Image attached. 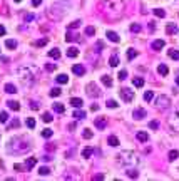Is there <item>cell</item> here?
Here are the masks:
<instances>
[{"instance_id":"5b68a950","label":"cell","mask_w":179,"mask_h":181,"mask_svg":"<svg viewBox=\"0 0 179 181\" xmlns=\"http://www.w3.org/2000/svg\"><path fill=\"white\" fill-rule=\"evenodd\" d=\"M169 127L172 131H176V133H179V108L174 111L172 114H171V117H169Z\"/></svg>"},{"instance_id":"4316f807","label":"cell","mask_w":179,"mask_h":181,"mask_svg":"<svg viewBox=\"0 0 179 181\" xmlns=\"http://www.w3.org/2000/svg\"><path fill=\"white\" fill-rule=\"evenodd\" d=\"M79 55V49L77 47H69L67 49V57H77Z\"/></svg>"},{"instance_id":"8d00e7d4","label":"cell","mask_w":179,"mask_h":181,"mask_svg":"<svg viewBox=\"0 0 179 181\" xmlns=\"http://www.w3.org/2000/svg\"><path fill=\"white\" fill-rule=\"evenodd\" d=\"M134 57H137V51H136V49H129V51H127V59L132 60Z\"/></svg>"},{"instance_id":"9c48e42d","label":"cell","mask_w":179,"mask_h":181,"mask_svg":"<svg viewBox=\"0 0 179 181\" xmlns=\"http://www.w3.org/2000/svg\"><path fill=\"white\" fill-rule=\"evenodd\" d=\"M94 124H95L97 129H106V127H107V119L106 117H97L94 121Z\"/></svg>"},{"instance_id":"1f68e13d","label":"cell","mask_w":179,"mask_h":181,"mask_svg":"<svg viewBox=\"0 0 179 181\" xmlns=\"http://www.w3.org/2000/svg\"><path fill=\"white\" fill-rule=\"evenodd\" d=\"M5 92L7 94H15L17 92V87L14 84H5Z\"/></svg>"},{"instance_id":"83f0119b","label":"cell","mask_w":179,"mask_h":181,"mask_svg":"<svg viewBox=\"0 0 179 181\" xmlns=\"http://www.w3.org/2000/svg\"><path fill=\"white\" fill-rule=\"evenodd\" d=\"M7 106H9L12 111H19L20 109V104H19L17 101H7Z\"/></svg>"},{"instance_id":"d590c367","label":"cell","mask_w":179,"mask_h":181,"mask_svg":"<svg viewBox=\"0 0 179 181\" xmlns=\"http://www.w3.org/2000/svg\"><path fill=\"white\" fill-rule=\"evenodd\" d=\"M152 97H154V92H152V90H146V92H144V101H146V102L152 101Z\"/></svg>"},{"instance_id":"ee69618b","label":"cell","mask_w":179,"mask_h":181,"mask_svg":"<svg viewBox=\"0 0 179 181\" xmlns=\"http://www.w3.org/2000/svg\"><path fill=\"white\" fill-rule=\"evenodd\" d=\"M82 138H84V139H90V138H92V131H90V129H84Z\"/></svg>"},{"instance_id":"ab89813d","label":"cell","mask_w":179,"mask_h":181,"mask_svg":"<svg viewBox=\"0 0 179 181\" xmlns=\"http://www.w3.org/2000/svg\"><path fill=\"white\" fill-rule=\"evenodd\" d=\"M95 34V29L92 25H89V27H85V35H89V37H92Z\"/></svg>"},{"instance_id":"f6af8a7d","label":"cell","mask_w":179,"mask_h":181,"mask_svg":"<svg viewBox=\"0 0 179 181\" xmlns=\"http://www.w3.org/2000/svg\"><path fill=\"white\" fill-rule=\"evenodd\" d=\"M117 77H119V81H126L127 79V71H120L117 74Z\"/></svg>"},{"instance_id":"484cf974","label":"cell","mask_w":179,"mask_h":181,"mask_svg":"<svg viewBox=\"0 0 179 181\" xmlns=\"http://www.w3.org/2000/svg\"><path fill=\"white\" fill-rule=\"evenodd\" d=\"M72 117H74V119H84V117H85V113H84V111H81V108H79L77 111H74Z\"/></svg>"},{"instance_id":"e575fe53","label":"cell","mask_w":179,"mask_h":181,"mask_svg":"<svg viewBox=\"0 0 179 181\" xmlns=\"http://www.w3.org/2000/svg\"><path fill=\"white\" fill-rule=\"evenodd\" d=\"M132 82H134L136 87H142V86H144V79H142V77H134V81H132Z\"/></svg>"},{"instance_id":"7dc6e473","label":"cell","mask_w":179,"mask_h":181,"mask_svg":"<svg viewBox=\"0 0 179 181\" xmlns=\"http://www.w3.org/2000/svg\"><path fill=\"white\" fill-rule=\"evenodd\" d=\"M52 134H54L52 129H44V131H42V136H44V138H52Z\"/></svg>"},{"instance_id":"680465c9","label":"cell","mask_w":179,"mask_h":181,"mask_svg":"<svg viewBox=\"0 0 179 181\" xmlns=\"http://www.w3.org/2000/svg\"><path fill=\"white\" fill-rule=\"evenodd\" d=\"M40 3H42V0H32V5L34 7H39Z\"/></svg>"},{"instance_id":"2e32d148","label":"cell","mask_w":179,"mask_h":181,"mask_svg":"<svg viewBox=\"0 0 179 181\" xmlns=\"http://www.w3.org/2000/svg\"><path fill=\"white\" fill-rule=\"evenodd\" d=\"M70 104H72V108L79 109V108H82V104H84V102H82L81 97H72V99H70Z\"/></svg>"},{"instance_id":"94428289","label":"cell","mask_w":179,"mask_h":181,"mask_svg":"<svg viewBox=\"0 0 179 181\" xmlns=\"http://www.w3.org/2000/svg\"><path fill=\"white\" fill-rule=\"evenodd\" d=\"M90 109H92V111H97L99 106H97V104H92V106H90Z\"/></svg>"},{"instance_id":"e0dca14e","label":"cell","mask_w":179,"mask_h":181,"mask_svg":"<svg viewBox=\"0 0 179 181\" xmlns=\"http://www.w3.org/2000/svg\"><path fill=\"white\" fill-rule=\"evenodd\" d=\"M157 74H159V76H168V74H169L168 65H166V64H159V67H157Z\"/></svg>"},{"instance_id":"60d3db41","label":"cell","mask_w":179,"mask_h":181,"mask_svg":"<svg viewBox=\"0 0 179 181\" xmlns=\"http://www.w3.org/2000/svg\"><path fill=\"white\" fill-rule=\"evenodd\" d=\"M35 124H37V122H35V119H34V117H28V119H27V127H30V129H34V127H35Z\"/></svg>"},{"instance_id":"9f6ffc18","label":"cell","mask_w":179,"mask_h":181,"mask_svg":"<svg viewBox=\"0 0 179 181\" xmlns=\"http://www.w3.org/2000/svg\"><path fill=\"white\" fill-rule=\"evenodd\" d=\"M32 20H34V14H28L25 17V22H32Z\"/></svg>"},{"instance_id":"8992f818","label":"cell","mask_w":179,"mask_h":181,"mask_svg":"<svg viewBox=\"0 0 179 181\" xmlns=\"http://www.w3.org/2000/svg\"><path fill=\"white\" fill-rule=\"evenodd\" d=\"M85 92L89 97H99L101 96V89H99V86L95 84V82H89V84H87Z\"/></svg>"},{"instance_id":"603a6c76","label":"cell","mask_w":179,"mask_h":181,"mask_svg":"<svg viewBox=\"0 0 179 181\" xmlns=\"http://www.w3.org/2000/svg\"><path fill=\"white\" fill-rule=\"evenodd\" d=\"M92 153H94V149L90 146H87V148H84V149H82V158H90V156H92Z\"/></svg>"},{"instance_id":"681fc988","label":"cell","mask_w":179,"mask_h":181,"mask_svg":"<svg viewBox=\"0 0 179 181\" xmlns=\"http://www.w3.org/2000/svg\"><path fill=\"white\" fill-rule=\"evenodd\" d=\"M106 104H107V108H111V109H114V108H117V102H116L114 99H109V101H107V102H106Z\"/></svg>"},{"instance_id":"e7e4bbea","label":"cell","mask_w":179,"mask_h":181,"mask_svg":"<svg viewBox=\"0 0 179 181\" xmlns=\"http://www.w3.org/2000/svg\"><path fill=\"white\" fill-rule=\"evenodd\" d=\"M14 2H20V0H14Z\"/></svg>"},{"instance_id":"52a82bcc","label":"cell","mask_w":179,"mask_h":181,"mask_svg":"<svg viewBox=\"0 0 179 181\" xmlns=\"http://www.w3.org/2000/svg\"><path fill=\"white\" fill-rule=\"evenodd\" d=\"M119 94H120V97H122V101H126V102H131L134 99V90H131L129 87H122L119 90Z\"/></svg>"},{"instance_id":"6f0895ef","label":"cell","mask_w":179,"mask_h":181,"mask_svg":"<svg viewBox=\"0 0 179 181\" xmlns=\"http://www.w3.org/2000/svg\"><path fill=\"white\" fill-rule=\"evenodd\" d=\"M30 109L37 111V109H39V104H37V102H30Z\"/></svg>"},{"instance_id":"be15d7a7","label":"cell","mask_w":179,"mask_h":181,"mask_svg":"<svg viewBox=\"0 0 179 181\" xmlns=\"http://www.w3.org/2000/svg\"><path fill=\"white\" fill-rule=\"evenodd\" d=\"M176 82H177V86H179V77H177V79H176Z\"/></svg>"},{"instance_id":"d6a6232c","label":"cell","mask_w":179,"mask_h":181,"mask_svg":"<svg viewBox=\"0 0 179 181\" xmlns=\"http://www.w3.org/2000/svg\"><path fill=\"white\" fill-rule=\"evenodd\" d=\"M107 143H109V144L111 146H119V139L117 138H116V136H109V138H107Z\"/></svg>"},{"instance_id":"44dd1931","label":"cell","mask_w":179,"mask_h":181,"mask_svg":"<svg viewBox=\"0 0 179 181\" xmlns=\"http://www.w3.org/2000/svg\"><path fill=\"white\" fill-rule=\"evenodd\" d=\"M168 55L171 57V59H174V60H179V51H177V49H169Z\"/></svg>"},{"instance_id":"4dcf8cb0","label":"cell","mask_w":179,"mask_h":181,"mask_svg":"<svg viewBox=\"0 0 179 181\" xmlns=\"http://www.w3.org/2000/svg\"><path fill=\"white\" fill-rule=\"evenodd\" d=\"M47 42H49V39H47V37H42V39L35 40V42H34V45H35V47H44V45L47 44Z\"/></svg>"},{"instance_id":"ba28073f","label":"cell","mask_w":179,"mask_h":181,"mask_svg":"<svg viewBox=\"0 0 179 181\" xmlns=\"http://www.w3.org/2000/svg\"><path fill=\"white\" fill-rule=\"evenodd\" d=\"M146 116H147V113H146V109H142V108H137V109L132 111V117H134L136 121H141V119H144Z\"/></svg>"},{"instance_id":"7a4b0ae2","label":"cell","mask_w":179,"mask_h":181,"mask_svg":"<svg viewBox=\"0 0 179 181\" xmlns=\"http://www.w3.org/2000/svg\"><path fill=\"white\" fill-rule=\"evenodd\" d=\"M137 156L134 151H122L116 156V163L120 164V166H132V164H137Z\"/></svg>"},{"instance_id":"91938a15","label":"cell","mask_w":179,"mask_h":181,"mask_svg":"<svg viewBox=\"0 0 179 181\" xmlns=\"http://www.w3.org/2000/svg\"><path fill=\"white\" fill-rule=\"evenodd\" d=\"M3 35H5V27L0 24V37H3Z\"/></svg>"},{"instance_id":"7c38bea8","label":"cell","mask_w":179,"mask_h":181,"mask_svg":"<svg viewBox=\"0 0 179 181\" xmlns=\"http://www.w3.org/2000/svg\"><path fill=\"white\" fill-rule=\"evenodd\" d=\"M166 34H168V35L177 34V25H176V24H168V25H166Z\"/></svg>"},{"instance_id":"f1b7e54d","label":"cell","mask_w":179,"mask_h":181,"mask_svg":"<svg viewBox=\"0 0 179 181\" xmlns=\"http://www.w3.org/2000/svg\"><path fill=\"white\" fill-rule=\"evenodd\" d=\"M101 81H102V84L106 86V87H111V86H112V79H111V76H102V77H101Z\"/></svg>"},{"instance_id":"f546056e","label":"cell","mask_w":179,"mask_h":181,"mask_svg":"<svg viewBox=\"0 0 179 181\" xmlns=\"http://www.w3.org/2000/svg\"><path fill=\"white\" fill-rule=\"evenodd\" d=\"M10 119V116H9V113L7 111H2L0 113V122H3V124H7V121Z\"/></svg>"},{"instance_id":"bcb514c9","label":"cell","mask_w":179,"mask_h":181,"mask_svg":"<svg viewBox=\"0 0 179 181\" xmlns=\"http://www.w3.org/2000/svg\"><path fill=\"white\" fill-rule=\"evenodd\" d=\"M131 32H134V34L141 32V25H139V24H132V25H131Z\"/></svg>"},{"instance_id":"30bf717a","label":"cell","mask_w":179,"mask_h":181,"mask_svg":"<svg viewBox=\"0 0 179 181\" xmlns=\"http://www.w3.org/2000/svg\"><path fill=\"white\" fill-rule=\"evenodd\" d=\"M72 72L76 74V76H84V74H85V67L82 64H74Z\"/></svg>"},{"instance_id":"11a10c76","label":"cell","mask_w":179,"mask_h":181,"mask_svg":"<svg viewBox=\"0 0 179 181\" xmlns=\"http://www.w3.org/2000/svg\"><path fill=\"white\" fill-rule=\"evenodd\" d=\"M14 168H15V170H17V171H24V170H25V166H22V164H14Z\"/></svg>"},{"instance_id":"f35d334b","label":"cell","mask_w":179,"mask_h":181,"mask_svg":"<svg viewBox=\"0 0 179 181\" xmlns=\"http://www.w3.org/2000/svg\"><path fill=\"white\" fill-rule=\"evenodd\" d=\"M60 94H62L60 87H54V89H50V96H52V97H57V96H60Z\"/></svg>"},{"instance_id":"f907efd6","label":"cell","mask_w":179,"mask_h":181,"mask_svg":"<svg viewBox=\"0 0 179 181\" xmlns=\"http://www.w3.org/2000/svg\"><path fill=\"white\" fill-rule=\"evenodd\" d=\"M45 71H47V72H54V71H55V64H45Z\"/></svg>"},{"instance_id":"cb8c5ba5","label":"cell","mask_w":179,"mask_h":181,"mask_svg":"<svg viewBox=\"0 0 179 181\" xmlns=\"http://www.w3.org/2000/svg\"><path fill=\"white\" fill-rule=\"evenodd\" d=\"M49 57H50V59H60V51L59 49H52V51H49Z\"/></svg>"},{"instance_id":"277c9868","label":"cell","mask_w":179,"mask_h":181,"mask_svg":"<svg viewBox=\"0 0 179 181\" xmlns=\"http://www.w3.org/2000/svg\"><path fill=\"white\" fill-rule=\"evenodd\" d=\"M171 97L168 96H164V94H161V96H157L156 97V101H154V106H156V109H159V111H166V109H169L171 108Z\"/></svg>"},{"instance_id":"9a60e30c","label":"cell","mask_w":179,"mask_h":181,"mask_svg":"<svg viewBox=\"0 0 179 181\" xmlns=\"http://www.w3.org/2000/svg\"><path fill=\"white\" fill-rule=\"evenodd\" d=\"M17 40H15V39H7L5 40V47L7 49H10V51H14V49H17Z\"/></svg>"},{"instance_id":"8fae6325","label":"cell","mask_w":179,"mask_h":181,"mask_svg":"<svg viewBox=\"0 0 179 181\" xmlns=\"http://www.w3.org/2000/svg\"><path fill=\"white\" fill-rule=\"evenodd\" d=\"M35 164H37V159L35 158H27L25 159V164H24V166H25V171H30Z\"/></svg>"},{"instance_id":"6125c7cd","label":"cell","mask_w":179,"mask_h":181,"mask_svg":"<svg viewBox=\"0 0 179 181\" xmlns=\"http://www.w3.org/2000/svg\"><path fill=\"white\" fill-rule=\"evenodd\" d=\"M102 178H104L102 174H95V176H94V179H102Z\"/></svg>"},{"instance_id":"836d02e7","label":"cell","mask_w":179,"mask_h":181,"mask_svg":"<svg viewBox=\"0 0 179 181\" xmlns=\"http://www.w3.org/2000/svg\"><path fill=\"white\" fill-rule=\"evenodd\" d=\"M54 111L59 113V114H62L65 111V108H64V104H60V102H55V104H54Z\"/></svg>"},{"instance_id":"4fadbf2b","label":"cell","mask_w":179,"mask_h":181,"mask_svg":"<svg viewBox=\"0 0 179 181\" xmlns=\"http://www.w3.org/2000/svg\"><path fill=\"white\" fill-rule=\"evenodd\" d=\"M15 127H20V119H17V117H14V119L9 122V124H7V131L15 129Z\"/></svg>"},{"instance_id":"74e56055","label":"cell","mask_w":179,"mask_h":181,"mask_svg":"<svg viewBox=\"0 0 179 181\" xmlns=\"http://www.w3.org/2000/svg\"><path fill=\"white\" fill-rule=\"evenodd\" d=\"M52 119H54V117H52L50 113H44V114H42V121H44V122H52Z\"/></svg>"},{"instance_id":"5bb4252c","label":"cell","mask_w":179,"mask_h":181,"mask_svg":"<svg viewBox=\"0 0 179 181\" xmlns=\"http://www.w3.org/2000/svg\"><path fill=\"white\" fill-rule=\"evenodd\" d=\"M164 45H166L164 40L157 39V40H154V42H152V49H154V51H161V49H164Z\"/></svg>"},{"instance_id":"3957f363","label":"cell","mask_w":179,"mask_h":181,"mask_svg":"<svg viewBox=\"0 0 179 181\" xmlns=\"http://www.w3.org/2000/svg\"><path fill=\"white\" fill-rule=\"evenodd\" d=\"M35 69H32V67H25V69H20L19 71V77H20V81L24 82V84H27V86H30L32 82H34L35 79Z\"/></svg>"},{"instance_id":"ffe728a7","label":"cell","mask_w":179,"mask_h":181,"mask_svg":"<svg viewBox=\"0 0 179 181\" xmlns=\"http://www.w3.org/2000/svg\"><path fill=\"white\" fill-rule=\"evenodd\" d=\"M177 158H179V151L177 149H171L169 154H168V159H169V161H176Z\"/></svg>"},{"instance_id":"b9f144b4","label":"cell","mask_w":179,"mask_h":181,"mask_svg":"<svg viewBox=\"0 0 179 181\" xmlns=\"http://www.w3.org/2000/svg\"><path fill=\"white\" fill-rule=\"evenodd\" d=\"M154 15H156V17H166V12L164 10H162V9H156V10H154Z\"/></svg>"},{"instance_id":"ac0fdd59","label":"cell","mask_w":179,"mask_h":181,"mask_svg":"<svg viewBox=\"0 0 179 181\" xmlns=\"http://www.w3.org/2000/svg\"><path fill=\"white\" fill-rule=\"evenodd\" d=\"M106 35H107V39H109L111 42H116V44H117L119 40H120V39H119V35L116 34V32H112V30H109V32H107Z\"/></svg>"},{"instance_id":"7402d4cb","label":"cell","mask_w":179,"mask_h":181,"mask_svg":"<svg viewBox=\"0 0 179 181\" xmlns=\"http://www.w3.org/2000/svg\"><path fill=\"white\" fill-rule=\"evenodd\" d=\"M137 141H141V143H146L149 139V136H147V133H144V131H139V133H137Z\"/></svg>"},{"instance_id":"d6986e66","label":"cell","mask_w":179,"mask_h":181,"mask_svg":"<svg viewBox=\"0 0 179 181\" xmlns=\"http://www.w3.org/2000/svg\"><path fill=\"white\" fill-rule=\"evenodd\" d=\"M109 65H111V67H117V65H119V57H117V54H112L111 55Z\"/></svg>"},{"instance_id":"6da1fadb","label":"cell","mask_w":179,"mask_h":181,"mask_svg":"<svg viewBox=\"0 0 179 181\" xmlns=\"http://www.w3.org/2000/svg\"><path fill=\"white\" fill-rule=\"evenodd\" d=\"M102 7H104V14L109 19H117L122 15L126 5H124L122 0H106V2L102 3Z\"/></svg>"},{"instance_id":"d4e9b609","label":"cell","mask_w":179,"mask_h":181,"mask_svg":"<svg viewBox=\"0 0 179 181\" xmlns=\"http://www.w3.org/2000/svg\"><path fill=\"white\" fill-rule=\"evenodd\" d=\"M55 81H57V84H67V82H69V77L65 76V74H60V76L55 77Z\"/></svg>"},{"instance_id":"c3c4849f","label":"cell","mask_w":179,"mask_h":181,"mask_svg":"<svg viewBox=\"0 0 179 181\" xmlns=\"http://www.w3.org/2000/svg\"><path fill=\"white\" fill-rule=\"evenodd\" d=\"M49 173H50V170H49L47 166H42L39 170V174H42V176H45V174H49Z\"/></svg>"},{"instance_id":"7bdbcfd3","label":"cell","mask_w":179,"mask_h":181,"mask_svg":"<svg viewBox=\"0 0 179 181\" xmlns=\"http://www.w3.org/2000/svg\"><path fill=\"white\" fill-rule=\"evenodd\" d=\"M127 176H129V178H137V176H139V173L131 168V170H127Z\"/></svg>"},{"instance_id":"816d5d0a","label":"cell","mask_w":179,"mask_h":181,"mask_svg":"<svg viewBox=\"0 0 179 181\" xmlns=\"http://www.w3.org/2000/svg\"><path fill=\"white\" fill-rule=\"evenodd\" d=\"M149 127H151V129H157V127H159V122H157V121H151V122H149Z\"/></svg>"},{"instance_id":"f5cc1de1","label":"cell","mask_w":179,"mask_h":181,"mask_svg":"<svg viewBox=\"0 0 179 181\" xmlns=\"http://www.w3.org/2000/svg\"><path fill=\"white\" fill-rule=\"evenodd\" d=\"M79 25H81V20H76V22H72L69 25V29H79Z\"/></svg>"},{"instance_id":"db71d44e","label":"cell","mask_w":179,"mask_h":181,"mask_svg":"<svg viewBox=\"0 0 179 181\" xmlns=\"http://www.w3.org/2000/svg\"><path fill=\"white\" fill-rule=\"evenodd\" d=\"M74 39H76V35H72V34H70V32H69L67 35H65V40H67V42H72Z\"/></svg>"}]
</instances>
